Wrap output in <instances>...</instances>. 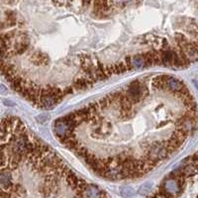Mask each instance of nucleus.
Masks as SVG:
<instances>
[{
	"label": "nucleus",
	"instance_id": "nucleus-1",
	"mask_svg": "<svg viewBox=\"0 0 198 198\" xmlns=\"http://www.w3.org/2000/svg\"><path fill=\"white\" fill-rule=\"evenodd\" d=\"M162 189H164L166 193H169L170 195H176L180 191V186H179L178 181L176 179L169 178L165 181Z\"/></svg>",
	"mask_w": 198,
	"mask_h": 198
},
{
	"label": "nucleus",
	"instance_id": "nucleus-4",
	"mask_svg": "<svg viewBox=\"0 0 198 198\" xmlns=\"http://www.w3.org/2000/svg\"><path fill=\"white\" fill-rule=\"evenodd\" d=\"M101 192L96 186L86 185L82 190V195L84 198H99Z\"/></svg>",
	"mask_w": 198,
	"mask_h": 198
},
{
	"label": "nucleus",
	"instance_id": "nucleus-6",
	"mask_svg": "<svg viewBox=\"0 0 198 198\" xmlns=\"http://www.w3.org/2000/svg\"><path fill=\"white\" fill-rule=\"evenodd\" d=\"M120 194L125 198H131L135 194V191L130 186H123L120 188Z\"/></svg>",
	"mask_w": 198,
	"mask_h": 198
},
{
	"label": "nucleus",
	"instance_id": "nucleus-7",
	"mask_svg": "<svg viewBox=\"0 0 198 198\" xmlns=\"http://www.w3.org/2000/svg\"><path fill=\"white\" fill-rule=\"evenodd\" d=\"M152 185H153V183H152V182H146V183H144L143 185H142V186L140 187L139 193H140V194H143V195L147 194V193H148V192L151 190Z\"/></svg>",
	"mask_w": 198,
	"mask_h": 198
},
{
	"label": "nucleus",
	"instance_id": "nucleus-5",
	"mask_svg": "<svg viewBox=\"0 0 198 198\" xmlns=\"http://www.w3.org/2000/svg\"><path fill=\"white\" fill-rule=\"evenodd\" d=\"M131 64H132V67H135L137 68H143L145 65V62H144L143 57H142V55H135V57L132 58Z\"/></svg>",
	"mask_w": 198,
	"mask_h": 198
},
{
	"label": "nucleus",
	"instance_id": "nucleus-3",
	"mask_svg": "<svg viewBox=\"0 0 198 198\" xmlns=\"http://www.w3.org/2000/svg\"><path fill=\"white\" fill-rule=\"evenodd\" d=\"M92 84H93L92 80H90L89 78L83 77H78L75 79L74 83H73V87L75 90H83V89L90 87Z\"/></svg>",
	"mask_w": 198,
	"mask_h": 198
},
{
	"label": "nucleus",
	"instance_id": "nucleus-2",
	"mask_svg": "<svg viewBox=\"0 0 198 198\" xmlns=\"http://www.w3.org/2000/svg\"><path fill=\"white\" fill-rule=\"evenodd\" d=\"M54 131H55V135H57L59 138H60V137L64 136L68 133L69 131V128H68V125L60 118L54 123Z\"/></svg>",
	"mask_w": 198,
	"mask_h": 198
}]
</instances>
